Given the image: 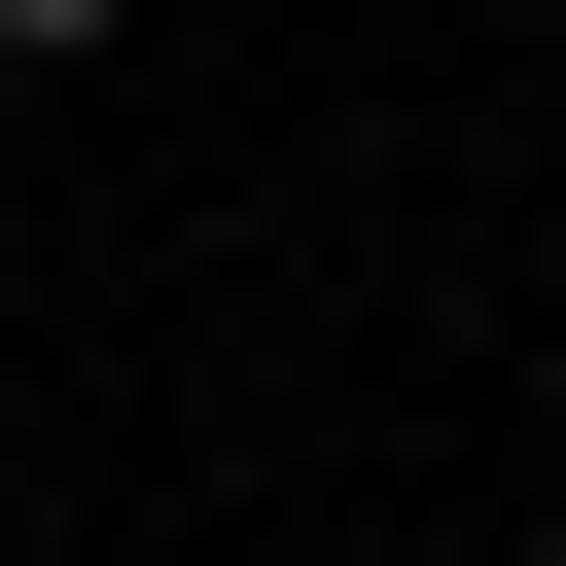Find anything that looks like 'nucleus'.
I'll use <instances>...</instances> for the list:
<instances>
[{"label": "nucleus", "mask_w": 566, "mask_h": 566, "mask_svg": "<svg viewBox=\"0 0 566 566\" xmlns=\"http://www.w3.org/2000/svg\"><path fill=\"white\" fill-rule=\"evenodd\" d=\"M106 35H142V0H0V71H106Z\"/></svg>", "instance_id": "nucleus-1"}]
</instances>
